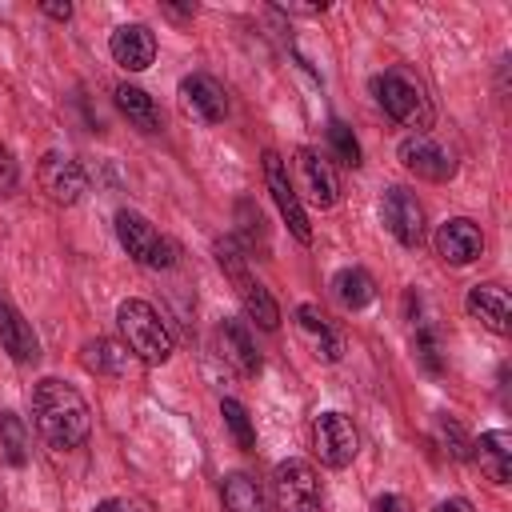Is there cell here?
<instances>
[{
  "label": "cell",
  "mask_w": 512,
  "mask_h": 512,
  "mask_svg": "<svg viewBox=\"0 0 512 512\" xmlns=\"http://www.w3.org/2000/svg\"><path fill=\"white\" fill-rule=\"evenodd\" d=\"M272 496H276V512H324V496H320V476L308 460H280L272 472Z\"/></svg>",
  "instance_id": "8992f818"
},
{
  "label": "cell",
  "mask_w": 512,
  "mask_h": 512,
  "mask_svg": "<svg viewBox=\"0 0 512 512\" xmlns=\"http://www.w3.org/2000/svg\"><path fill=\"white\" fill-rule=\"evenodd\" d=\"M436 444L448 452V456H456V460H464L468 456V436H464V428L452 420V416H436Z\"/></svg>",
  "instance_id": "83f0119b"
},
{
  "label": "cell",
  "mask_w": 512,
  "mask_h": 512,
  "mask_svg": "<svg viewBox=\"0 0 512 512\" xmlns=\"http://www.w3.org/2000/svg\"><path fill=\"white\" fill-rule=\"evenodd\" d=\"M400 164H404L412 176L436 180V184H444V180L456 176L452 152H448L444 144H436L432 136H408V140H400Z\"/></svg>",
  "instance_id": "8fae6325"
},
{
  "label": "cell",
  "mask_w": 512,
  "mask_h": 512,
  "mask_svg": "<svg viewBox=\"0 0 512 512\" xmlns=\"http://www.w3.org/2000/svg\"><path fill=\"white\" fill-rule=\"evenodd\" d=\"M40 12L52 16V20H68V16H72V4H52V0H48V4H40Z\"/></svg>",
  "instance_id": "1f68e13d"
},
{
  "label": "cell",
  "mask_w": 512,
  "mask_h": 512,
  "mask_svg": "<svg viewBox=\"0 0 512 512\" xmlns=\"http://www.w3.org/2000/svg\"><path fill=\"white\" fill-rule=\"evenodd\" d=\"M116 108H120L140 132H160V108H156V100H152L144 88L120 84V88H116Z\"/></svg>",
  "instance_id": "7402d4cb"
},
{
  "label": "cell",
  "mask_w": 512,
  "mask_h": 512,
  "mask_svg": "<svg viewBox=\"0 0 512 512\" xmlns=\"http://www.w3.org/2000/svg\"><path fill=\"white\" fill-rule=\"evenodd\" d=\"M468 456L480 464V472H484L492 484H508V480H512V436H508L504 428L484 432V436L468 448Z\"/></svg>",
  "instance_id": "ffe728a7"
},
{
  "label": "cell",
  "mask_w": 512,
  "mask_h": 512,
  "mask_svg": "<svg viewBox=\"0 0 512 512\" xmlns=\"http://www.w3.org/2000/svg\"><path fill=\"white\" fill-rule=\"evenodd\" d=\"M92 512H148L140 500H128V496H112V500H100Z\"/></svg>",
  "instance_id": "f546056e"
},
{
  "label": "cell",
  "mask_w": 512,
  "mask_h": 512,
  "mask_svg": "<svg viewBox=\"0 0 512 512\" xmlns=\"http://www.w3.org/2000/svg\"><path fill=\"white\" fill-rule=\"evenodd\" d=\"M220 416H224L228 432L236 436V444H240L244 452H252V448H256V428H252L244 404H240V400H220Z\"/></svg>",
  "instance_id": "484cf974"
},
{
  "label": "cell",
  "mask_w": 512,
  "mask_h": 512,
  "mask_svg": "<svg viewBox=\"0 0 512 512\" xmlns=\"http://www.w3.org/2000/svg\"><path fill=\"white\" fill-rule=\"evenodd\" d=\"M356 444H360L356 424H352L344 412H320V416L312 420V448H316L320 464H328V468H348L352 456H356Z\"/></svg>",
  "instance_id": "52a82bcc"
},
{
  "label": "cell",
  "mask_w": 512,
  "mask_h": 512,
  "mask_svg": "<svg viewBox=\"0 0 512 512\" xmlns=\"http://www.w3.org/2000/svg\"><path fill=\"white\" fill-rule=\"evenodd\" d=\"M32 420H36L40 440L48 448H56V452L80 448L88 440V428H92L88 400L72 384L52 380V376L32 388Z\"/></svg>",
  "instance_id": "6da1fadb"
},
{
  "label": "cell",
  "mask_w": 512,
  "mask_h": 512,
  "mask_svg": "<svg viewBox=\"0 0 512 512\" xmlns=\"http://www.w3.org/2000/svg\"><path fill=\"white\" fill-rule=\"evenodd\" d=\"M464 304H468V316L480 320L488 332L504 336L512 328V304H508L504 288H496V284H472Z\"/></svg>",
  "instance_id": "ac0fdd59"
},
{
  "label": "cell",
  "mask_w": 512,
  "mask_h": 512,
  "mask_svg": "<svg viewBox=\"0 0 512 512\" xmlns=\"http://www.w3.org/2000/svg\"><path fill=\"white\" fill-rule=\"evenodd\" d=\"M296 172H300V184H304V192H308V200H312L316 208H332V204H336L340 180H336V168L328 164L324 152L300 148V152H296Z\"/></svg>",
  "instance_id": "5bb4252c"
},
{
  "label": "cell",
  "mask_w": 512,
  "mask_h": 512,
  "mask_svg": "<svg viewBox=\"0 0 512 512\" xmlns=\"http://www.w3.org/2000/svg\"><path fill=\"white\" fill-rule=\"evenodd\" d=\"M36 180L48 192V200H56V204H76L88 192V176H84L80 160H72L64 152H44L40 168H36Z\"/></svg>",
  "instance_id": "9c48e42d"
},
{
  "label": "cell",
  "mask_w": 512,
  "mask_h": 512,
  "mask_svg": "<svg viewBox=\"0 0 512 512\" xmlns=\"http://www.w3.org/2000/svg\"><path fill=\"white\" fill-rule=\"evenodd\" d=\"M372 92H376V104L400 124V128H412L416 136H424L432 128V104L428 96L400 72H380L372 76Z\"/></svg>",
  "instance_id": "3957f363"
},
{
  "label": "cell",
  "mask_w": 512,
  "mask_h": 512,
  "mask_svg": "<svg viewBox=\"0 0 512 512\" xmlns=\"http://www.w3.org/2000/svg\"><path fill=\"white\" fill-rule=\"evenodd\" d=\"M436 252H440L444 264L464 268V264H472L484 252V236H480V228L468 216H452V220H444L436 228Z\"/></svg>",
  "instance_id": "4fadbf2b"
},
{
  "label": "cell",
  "mask_w": 512,
  "mask_h": 512,
  "mask_svg": "<svg viewBox=\"0 0 512 512\" xmlns=\"http://www.w3.org/2000/svg\"><path fill=\"white\" fill-rule=\"evenodd\" d=\"M128 364H132V352L124 348V344H116V340H88L84 344V368L88 372H96V376H112V380H120L124 372H128Z\"/></svg>",
  "instance_id": "44dd1931"
},
{
  "label": "cell",
  "mask_w": 512,
  "mask_h": 512,
  "mask_svg": "<svg viewBox=\"0 0 512 512\" xmlns=\"http://www.w3.org/2000/svg\"><path fill=\"white\" fill-rule=\"evenodd\" d=\"M0 464L8 468L28 464V428L16 412H0Z\"/></svg>",
  "instance_id": "d4e9b609"
},
{
  "label": "cell",
  "mask_w": 512,
  "mask_h": 512,
  "mask_svg": "<svg viewBox=\"0 0 512 512\" xmlns=\"http://www.w3.org/2000/svg\"><path fill=\"white\" fill-rule=\"evenodd\" d=\"M216 260H220V268L236 280V292H240V304H244L248 320H256L260 328L272 332V328L280 324V308H276V300L268 296V288H264L260 280L248 276V268H244V252L236 248L232 236H228V240H216Z\"/></svg>",
  "instance_id": "5b68a950"
},
{
  "label": "cell",
  "mask_w": 512,
  "mask_h": 512,
  "mask_svg": "<svg viewBox=\"0 0 512 512\" xmlns=\"http://www.w3.org/2000/svg\"><path fill=\"white\" fill-rule=\"evenodd\" d=\"M216 348L220 356L240 372V376H260V352L252 344V332L244 320H224L216 328Z\"/></svg>",
  "instance_id": "2e32d148"
},
{
  "label": "cell",
  "mask_w": 512,
  "mask_h": 512,
  "mask_svg": "<svg viewBox=\"0 0 512 512\" xmlns=\"http://www.w3.org/2000/svg\"><path fill=\"white\" fill-rule=\"evenodd\" d=\"M16 180H20V172H16V160H12V152L0 144V196H8V192L16 188Z\"/></svg>",
  "instance_id": "f1b7e54d"
},
{
  "label": "cell",
  "mask_w": 512,
  "mask_h": 512,
  "mask_svg": "<svg viewBox=\"0 0 512 512\" xmlns=\"http://www.w3.org/2000/svg\"><path fill=\"white\" fill-rule=\"evenodd\" d=\"M220 500H224L228 512H268V508H264V492H260V484H256L252 476H244V472L224 476V484H220Z\"/></svg>",
  "instance_id": "cb8c5ba5"
},
{
  "label": "cell",
  "mask_w": 512,
  "mask_h": 512,
  "mask_svg": "<svg viewBox=\"0 0 512 512\" xmlns=\"http://www.w3.org/2000/svg\"><path fill=\"white\" fill-rule=\"evenodd\" d=\"M332 292H336V300H340L348 312H356V308H368V304L376 300V280H372L364 268H340V272L332 276Z\"/></svg>",
  "instance_id": "603a6c76"
},
{
  "label": "cell",
  "mask_w": 512,
  "mask_h": 512,
  "mask_svg": "<svg viewBox=\"0 0 512 512\" xmlns=\"http://www.w3.org/2000/svg\"><path fill=\"white\" fill-rule=\"evenodd\" d=\"M372 512H412V508H408V500H404V496H396V492H384V496H376Z\"/></svg>",
  "instance_id": "4dcf8cb0"
},
{
  "label": "cell",
  "mask_w": 512,
  "mask_h": 512,
  "mask_svg": "<svg viewBox=\"0 0 512 512\" xmlns=\"http://www.w3.org/2000/svg\"><path fill=\"white\" fill-rule=\"evenodd\" d=\"M328 144H332V152H336L348 168H360V144H356V136H352V128H348L344 120H332V124H328Z\"/></svg>",
  "instance_id": "4316f807"
},
{
  "label": "cell",
  "mask_w": 512,
  "mask_h": 512,
  "mask_svg": "<svg viewBox=\"0 0 512 512\" xmlns=\"http://www.w3.org/2000/svg\"><path fill=\"white\" fill-rule=\"evenodd\" d=\"M264 184H268V192H272V200H276L284 224L292 228V236H296L300 244H308V240H312V228H308V216H304V208H300V192H296V184H292V176H288V164H284L276 152H264Z\"/></svg>",
  "instance_id": "ba28073f"
},
{
  "label": "cell",
  "mask_w": 512,
  "mask_h": 512,
  "mask_svg": "<svg viewBox=\"0 0 512 512\" xmlns=\"http://www.w3.org/2000/svg\"><path fill=\"white\" fill-rule=\"evenodd\" d=\"M180 108L192 116V120H204V124H220L228 116V96L224 88L204 76V72H192L180 80Z\"/></svg>",
  "instance_id": "7c38bea8"
},
{
  "label": "cell",
  "mask_w": 512,
  "mask_h": 512,
  "mask_svg": "<svg viewBox=\"0 0 512 512\" xmlns=\"http://www.w3.org/2000/svg\"><path fill=\"white\" fill-rule=\"evenodd\" d=\"M108 52L120 68L128 72H144L152 60H156V36L148 24H120L108 40Z\"/></svg>",
  "instance_id": "9a60e30c"
},
{
  "label": "cell",
  "mask_w": 512,
  "mask_h": 512,
  "mask_svg": "<svg viewBox=\"0 0 512 512\" xmlns=\"http://www.w3.org/2000/svg\"><path fill=\"white\" fill-rule=\"evenodd\" d=\"M380 220L404 248H420L424 240V208L408 188H388L380 200Z\"/></svg>",
  "instance_id": "30bf717a"
},
{
  "label": "cell",
  "mask_w": 512,
  "mask_h": 512,
  "mask_svg": "<svg viewBox=\"0 0 512 512\" xmlns=\"http://www.w3.org/2000/svg\"><path fill=\"white\" fill-rule=\"evenodd\" d=\"M296 328H300V336L312 344V352H316L320 360L336 364V360L344 356V340H340V332L328 324V316H324L316 304H300V308H296Z\"/></svg>",
  "instance_id": "d6986e66"
},
{
  "label": "cell",
  "mask_w": 512,
  "mask_h": 512,
  "mask_svg": "<svg viewBox=\"0 0 512 512\" xmlns=\"http://www.w3.org/2000/svg\"><path fill=\"white\" fill-rule=\"evenodd\" d=\"M116 236H120V244H124V252L136 260V264H144V268H156V272H164V268H176V244L168 240V236H160L140 212H132V208H120L116 212Z\"/></svg>",
  "instance_id": "277c9868"
},
{
  "label": "cell",
  "mask_w": 512,
  "mask_h": 512,
  "mask_svg": "<svg viewBox=\"0 0 512 512\" xmlns=\"http://www.w3.org/2000/svg\"><path fill=\"white\" fill-rule=\"evenodd\" d=\"M0 344L16 364H32L40 356V340L32 332V324L12 308V300L0 292Z\"/></svg>",
  "instance_id": "e0dca14e"
},
{
  "label": "cell",
  "mask_w": 512,
  "mask_h": 512,
  "mask_svg": "<svg viewBox=\"0 0 512 512\" xmlns=\"http://www.w3.org/2000/svg\"><path fill=\"white\" fill-rule=\"evenodd\" d=\"M436 512H472V504H468L464 496H452V500H440Z\"/></svg>",
  "instance_id": "d6a6232c"
},
{
  "label": "cell",
  "mask_w": 512,
  "mask_h": 512,
  "mask_svg": "<svg viewBox=\"0 0 512 512\" xmlns=\"http://www.w3.org/2000/svg\"><path fill=\"white\" fill-rule=\"evenodd\" d=\"M116 320L124 332V348L144 364H164L172 356V332L164 328L160 312L148 300H124L116 308Z\"/></svg>",
  "instance_id": "7a4b0ae2"
}]
</instances>
